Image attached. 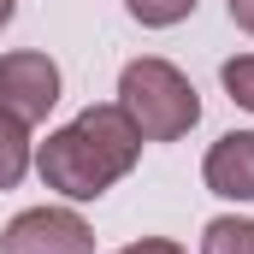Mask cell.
I'll use <instances>...</instances> for the list:
<instances>
[{
	"mask_svg": "<svg viewBox=\"0 0 254 254\" xmlns=\"http://www.w3.org/2000/svg\"><path fill=\"white\" fill-rule=\"evenodd\" d=\"M119 107L130 113V125L142 130V142H178L201 125V95L195 83L172 60H130L119 71Z\"/></svg>",
	"mask_w": 254,
	"mask_h": 254,
	"instance_id": "cell-2",
	"label": "cell"
},
{
	"mask_svg": "<svg viewBox=\"0 0 254 254\" xmlns=\"http://www.w3.org/2000/svg\"><path fill=\"white\" fill-rule=\"evenodd\" d=\"M219 83H225V95H231L243 113H254V54L225 60V65H219Z\"/></svg>",
	"mask_w": 254,
	"mask_h": 254,
	"instance_id": "cell-9",
	"label": "cell"
},
{
	"mask_svg": "<svg viewBox=\"0 0 254 254\" xmlns=\"http://www.w3.org/2000/svg\"><path fill=\"white\" fill-rule=\"evenodd\" d=\"M36 166V142H30V125L0 113V190H18L24 172Z\"/></svg>",
	"mask_w": 254,
	"mask_h": 254,
	"instance_id": "cell-6",
	"label": "cell"
},
{
	"mask_svg": "<svg viewBox=\"0 0 254 254\" xmlns=\"http://www.w3.org/2000/svg\"><path fill=\"white\" fill-rule=\"evenodd\" d=\"M136 160H142V130L130 125V113L119 101L83 107L71 125L48 130V142L36 148L42 184L65 201H101Z\"/></svg>",
	"mask_w": 254,
	"mask_h": 254,
	"instance_id": "cell-1",
	"label": "cell"
},
{
	"mask_svg": "<svg viewBox=\"0 0 254 254\" xmlns=\"http://www.w3.org/2000/svg\"><path fill=\"white\" fill-rule=\"evenodd\" d=\"M201 178L219 201H254V130H225L207 148Z\"/></svg>",
	"mask_w": 254,
	"mask_h": 254,
	"instance_id": "cell-5",
	"label": "cell"
},
{
	"mask_svg": "<svg viewBox=\"0 0 254 254\" xmlns=\"http://www.w3.org/2000/svg\"><path fill=\"white\" fill-rule=\"evenodd\" d=\"M12 18H18V0H0V30H6Z\"/></svg>",
	"mask_w": 254,
	"mask_h": 254,
	"instance_id": "cell-12",
	"label": "cell"
},
{
	"mask_svg": "<svg viewBox=\"0 0 254 254\" xmlns=\"http://www.w3.org/2000/svg\"><path fill=\"white\" fill-rule=\"evenodd\" d=\"M0 254H95V231L77 207H24L0 231Z\"/></svg>",
	"mask_w": 254,
	"mask_h": 254,
	"instance_id": "cell-3",
	"label": "cell"
},
{
	"mask_svg": "<svg viewBox=\"0 0 254 254\" xmlns=\"http://www.w3.org/2000/svg\"><path fill=\"white\" fill-rule=\"evenodd\" d=\"M225 12H231L237 30H249V36H254V0H225Z\"/></svg>",
	"mask_w": 254,
	"mask_h": 254,
	"instance_id": "cell-11",
	"label": "cell"
},
{
	"mask_svg": "<svg viewBox=\"0 0 254 254\" xmlns=\"http://www.w3.org/2000/svg\"><path fill=\"white\" fill-rule=\"evenodd\" d=\"M119 254H190V249L172 243V237H142V243H125Z\"/></svg>",
	"mask_w": 254,
	"mask_h": 254,
	"instance_id": "cell-10",
	"label": "cell"
},
{
	"mask_svg": "<svg viewBox=\"0 0 254 254\" xmlns=\"http://www.w3.org/2000/svg\"><path fill=\"white\" fill-rule=\"evenodd\" d=\"M201 254H254V219H237V213L207 219V231H201Z\"/></svg>",
	"mask_w": 254,
	"mask_h": 254,
	"instance_id": "cell-7",
	"label": "cell"
},
{
	"mask_svg": "<svg viewBox=\"0 0 254 254\" xmlns=\"http://www.w3.org/2000/svg\"><path fill=\"white\" fill-rule=\"evenodd\" d=\"M201 0H125V12L142 24V30H172V24H184Z\"/></svg>",
	"mask_w": 254,
	"mask_h": 254,
	"instance_id": "cell-8",
	"label": "cell"
},
{
	"mask_svg": "<svg viewBox=\"0 0 254 254\" xmlns=\"http://www.w3.org/2000/svg\"><path fill=\"white\" fill-rule=\"evenodd\" d=\"M54 107H60V65L36 48L0 54V113H12L24 125H42Z\"/></svg>",
	"mask_w": 254,
	"mask_h": 254,
	"instance_id": "cell-4",
	"label": "cell"
}]
</instances>
